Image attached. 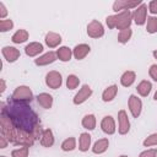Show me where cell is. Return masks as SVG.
Instances as JSON below:
<instances>
[{
	"instance_id": "26",
	"label": "cell",
	"mask_w": 157,
	"mask_h": 157,
	"mask_svg": "<svg viewBox=\"0 0 157 157\" xmlns=\"http://www.w3.org/2000/svg\"><path fill=\"white\" fill-rule=\"evenodd\" d=\"M82 126L87 130H93L96 128V117L93 114H87L82 119Z\"/></svg>"
},
{
	"instance_id": "27",
	"label": "cell",
	"mask_w": 157,
	"mask_h": 157,
	"mask_svg": "<svg viewBox=\"0 0 157 157\" xmlns=\"http://www.w3.org/2000/svg\"><path fill=\"white\" fill-rule=\"evenodd\" d=\"M75 147H76L75 137H69V139L64 140L63 144H61V150L63 151H72V150H75Z\"/></svg>"
},
{
	"instance_id": "31",
	"label": "cell",
	"mask_w": 157,
	"mask_h": 157,
	"mask_svg": "<svg viewBox=\"0 0 157 157\" xmlns=\"http://www.w3.org/2000/svg\"><path fill=\"white\" fill-rule=\"evenodd\" d=\"M28 151H29V147H26V146H22L20 148H16L11 152V156L12 157H28Z\"/></svg>"
},
{
	"instance_id": "43",
	"label": "cell",
	"mask_w": 157,
	"mask_h": 157,
	"mask_svg": "<svg viewBox=\"0 0 157 157\" xmlns=\"http://www.w3.org/2000/svg\"><path fill=\"white\" fill-rule=\"evenodd\" d=\"M1 157H5V156H1Z\"/></svg>"
},
{
	"instance_id": "42",
	"label": "cell",
	"mask_w": 157,
	"mask_h": 157,
	"mask_svg": "<svg viewBox=\"0 0 157 157\" xmlns=\"http://www.w3.org/2000/svg\"><path fill=\"white\" fill-rule=\"evenodd\" d=\"M119 157H128V156H125V155H121V156H119Z\"/></svg>"
},
{
	"instance_id": "15",
	"label": "cell",
	"mask_w": 157,
	"mask_h": 157,
	"mask_svg": "<svg viewBox=\"0 0 157 157\" xmlns=\"http://www.w3.org/2000/svg\"><path fill=\"white\" fill-rule=\"evenodd\" d=\"M42 52H43V45L38 42H32V43L27 44L26 48H25V53L28 56H36Z\"/></svg>"
},
{
	"instance_id": "35",
	"label": "cell",
	"mask_w": 157,
	"mask_h": 157,
	"mask_svg": "<svg viewBox=\"0 0 157 157\" xmlns=\"http://www.w3.org/2000/svg\"><path fill=\"white\" fill-rule=\"evenodd\" d=\"M148 74H150V76H151V78L153 81H157V65L156 64L151 65V67L148 70Z\"/></svg>"
},
{
	"instance_id": "3",
	"label": "cell",
	"mask_w": 157,
	"mask_h": 157,
	"mask_svg": "<svg viewBox=\"0 0 157 157\" xmlns=\"http://www.w3.org/2000/svg\"><path fill=\"white\" fill-rule=\"evenodd\" d=\"M33 98V93L29 87L27 86H18L15 88L12 93V99L18 102H31Z\"/></svg>"
},
{
	"instance_id": "8",
	"label": "cell",
	"mask_w": 157,
	"mask_h": 157,
	"mask_svg": "<svg viewBox=\"0 0 157 157\" xmlns=\"http://www.w3.org/2000/svg\"><path fill=\"white\" fill-rule=\"evenodd\" d=\"M118 121H119V134L125 135L130 130V121L125 110H120L118 113Z\"/></svg>"
},
{
	"instance_id": "2",
	"label": "cell",
	"mask_w": 157,
	"mask_h": 157,
	"mask_svg": "<svg viewBox=\"0 0 157 157\" xmlns=\"http://www.w3.org/2000/svg\"><path fill=\"white\" fill-rule=\"evenodd\" d=\"M131 12L129 10L121 11L118 15H112L105 18V23L109 28H118L120 31L130 28L131 25Z\"/></svg>"
},
{
	"instance_id": "9",
	"label": "cell",
	"mask_w": 157,
	"mask_h": 157,
	"mask_svg": "<svg viewBox=\"0 0 157 157\" xmlns=\"http://www.w3.org/2000/svg\"><path fill=\"white\" fill-rule=\"evenodd\" d=\"M146 15H147V6L145 4H141L139 7H136V10L134 11V15H132L135 23L139 26L144 25L146 21Z\"/></svg>"
},
{
	"instance_id": "29",
	"label": "cell",
	"mask_w": 157,
	"mask_h": 157,
	"mask_svg": "<svg viewBox=\"0 0 157 157\" xmlns=\"http://www.w3.org/2000/svg\"><path fill=\"white\" fill-rule=\"evenodd\" d=\"M131 34H132V31L130 28H126V29L120 31V33L118 34V42H120V43L129 42V39L131 38Z\"/></svg>"
},
{
	"instance_id": "36",
	"label": "cell",
	"mask_w": 157,
	"mask_h": 157,
	"mask_svg": "<svg viewBox=\"0 0 157 157\" xmlns=\"http://www.w3.org/2000/svg\"><path fill=\"white\" fill-rule=\"evenodd\" d=\"M148 10L151 13H157V0H153L148 4Z\"/></svg>"
},
{
	"instance_id": "22",
	"label": "cell",
	"mask_w": 157,
	"mask_h": 157,
	"mask_svg": "<svg viewBox=\"0 0 157 157\" xmlns=\"http://www.w3.org/2000/svg\"><path fill=\"white\" fill-rule=\"evenodd\" d=\"M91 146V135L87 132H82L80 135V141H78V148L82 152H86Z\"/></svg>"
},
{
	"instance_id": "30",
	"label": "cell",
	"mask_w": 157,
	"mask_h": 157,
	"mask_svg": "<svg viewBox=\"0 0 157 157\" xmlns=\"http://www.w3.org/2000/svg\"><path fill=\"white\" fill-rule=\"evenodd\" d=\"M80 83V78L76 75H69L66 78V86L69 90H75Z\"/></svg>"
},
{
	"instance_id": "12",
	"label": "cell",
	"mask_w": 157,
	"mask_h": 157,
	"mask_svg": "<svg viewBox=\"0 0 157 157\" xmlns=\"http://www.w3.org/2000/svg\"><path fill=\"white\" fill-rule=\"evenodd\" d=\"M2 55L9 63H13L20 58V52L15 47H4L2 48Z\"/></svg>"
},
{
	"instance_id": "40",
	"label": "cell",
	"mask_w": 157,
	"mask_h": 157,
	"mask_svg": "<svg viewBox=\"0 0 157 157\" xmlns=\"http://www.w3.org/2000/svg\"><path fill=\"white\" fill-rule=\"evenodd\" d=\"M153 56L157 59V50H153Z\"/></svg>"
},
{
	"instance_id": "34",
	"label": "cell",
	"mask_w": 157,
	"mask_h": 157,
	"mask_svg": "<svg viewBox=\"0 0 157 157\" xmlns=\"http://www.w3.org/2000/svg\"><path fill=\"white\" fill-rule=\"evenodd\" d=\"M156 155H157V148H151V150L142 151L139 157H156Z\"/></svg>"
},
{
	"instance_id": "14",
	"label": "cell",
	"mask_w": 157,
	"mask_h": 157,
	"mask_svg": "<svg viewBox=\"0 0 157 157\" xmlns=\"http://www.w3.org/2000/svg\"><path fill=\"white\" fill-rule=\"evenodd\" d=\"M40 144L44 147H52L54 145V135L50 129H44L40 135Z\"/></svg>"
},
{
	"instance_id": "1",
	"label": "cell",
	"mask_w": 157,
	"mask_h": 157,
	"mask_svg": "<svg viewBox=\"0 0 157 157\" xmlns=\"http://www.w3.org/2000/svg\"><path fill=\"white\" fill-rule=\"evenodd\" d=\"M1 114L6 115L11 124L18 129L31 132L34 139H39L43 130L37 113L26 103L15 99H9L7 103H1Z\"/></svg>"
},
{
	"instance_id": "6",
	"label": "cell",
	"mask_w": 157,
	"mask_h": 157,
	"mask_svg": "<svg viewBox=\"0 0 157 157\" xmlns=\"http://www.w3.org/2000/svg\"><path fill=\"white\" fill-rule=\"evenodd\" d=\"M129 109H130V113L134 118H137L140 114H141V109H142V102L140 98H137L136 96L131 94L129 97Z\"/></svg>"
},
{
	"instance_id": "17",
	"label": "cell",
	"mask_w": 157,
	"mask_h": 157,
	"mask_svg": "<svg viewBox=\"0 0 157 157\" xmlns=\"http://www.w3.org/2000/svg\"><path fill=\"white\" fill-rule=\"evenodd\" d=\"M90 45H87V44H78V45H76L75 48H74V50H72V54H74V56L77 59V60H82L88 53H90Z\"/></svg>"
},
{
	"instance_id": "24",
	"label": "cell",
	"mask_w": 157,
	"mask_h": 157,
	"mask_svg": "<svg viewBox=\"0 0 157 157\" xmlns=\"http://www.w3.org/2000/svg\"><path fill=\"white\" fill-rule=\"evenodd\" d=\"M27 39H28V32H27L26 29H18V31H16V32L13 33L12 38H11V40H12L13 43H16V44L23 43V42H26Z\"/></svg>"
},
{
	"instance_id": "20",
	"label": "cell",
	"mask_w": 157,
	"mask_h": 157,
	"mask_svg": "<svg viewBox=\"0 0 157 157\" xmlns=\"http://www.w3.org/2000/svg\"><path fill=\"white\" fill-rule=\"evenodd\" d=\"M117 92H118V86L112 85V86L107 87V88L103 91V93H102V99H103L104 102H110V101H113V99L115 98Z\"/></svg>"
},
{
	"instance_id": "41",
	"label": "cell",
	"mask_w": 157,
	"mask_h": 157,
	"mask_svg": "<svg viewBox=\"0 0 157 157\" xmlns=\"http://www.w3.org/2000/svg\"><path fill=\"white\" fill-rule=\"evenodd\" d=\"M153 99H155V101H157V92L155 93V96H153Z\"/></svg>"
},
{
	"instance_id": "28",
	"label": "cell",
	"mask_w": 157,
	"mask_h": 157,
	"mask_svg": "<svg viewBox=\"0 0 157 157\" xmlns=\"http://www.w3.org/2000/svg\"><path fill=\"white\" fill-rule=\"evenodd\" d=\"M146 31H147L148 33H156V32H157V17L151 16V17L147 18Z\"/></svg>"
},
{
	"instance_id": "21",
	"label": "cell",
	"mask_w": 157,
	"mask_h": 157,
	"mask_svg": "<svg viewBox=\"0 0 157 157\" xmlns=\"http://www.w3.org/2000/svg\"><path fill=\"white\" fill-rule=\"evenodd\" d=\"M135 78H136V75L134 71H125L120 77V83L124 87H130L135 82Z\"/></svg>"
},
{
	"instance_id": "19",
	"label": "cell",
	"mask_w": 157,
	"mask_h": 157,
	"mask_svg": "<svg viewBox=\"0 0 157 157\" xmlns=\"http://www.w3.org/2000/svg\"><path fill=\"white\" fill-rule=\"evenodd\" d=\"M108 146H109L108 139H101V140H98V141L94 142V145L92 147V152L93 153H97V155H101V153H103V152L107 151Z\"/></svg>"
},
{
	"instance_id": "10",
	"label": "cell",
	"mask_w": 157,
	"mask_h": 157,
	"mask_svg": "<svg viewBox=\"0 0 157 157\" xmlns=\"http://www.w3.org/2000/svg\"><path fill=\"white\" fill-rule=\"evenodd\" d=\"M101 128H102L103 132H105L108 135H113L115 132V123H114L113 117L105 115L101 121Z\"/></svg>"
},
{
	"instance_id": "7",
	"label": "cell",
	"mask_w": 157,
	"mask_h": 157,
	"mask_svg": "<svg viewBox=\"0 0 157 157\" xmlns=\"http://www.w3.org/2000/svg\"><path fill=\"white\" fill-rule=\"evenodd\" d=\"M92 94V90L88 85H83L81 87V90L75 94L74 97V103L75 104H82L83 102H86Z\"/></svg>"
},
{
	"instance_id": "33",
	"label": "cell",
	"mask_w": 157,
	"mask_h": 157,
	"mask_svg": "<svg viewBox=\"0 0 157 157\" xmlns=\"http://www.w3.org/2000/svg\"><path fill=\"white\" fill-rule=\"evenodd\" d=\"M142 144H144V146H146V147L157 145V132H155V134H152V135L147 136V137L144 140V142H142Z\"/></svg>"
},
{
	"instance_id": "13",
	"label": "cell",
	"mask_w": 157,
	"mask_h": 157,
	"mask_svg": "<svg viewBox=\"0 0 157 157\" xmlns=\"http://www.w3.org/2000/svg\"><path fill=\"white\" fill-rule=\"evenodd\" d=\"M56 60V54L54 52H48L45 54H43L42 56L37 58L34 60L36 65H39V66H44V65H49L52 63H54Z\"/></svg>"
},
{
	"instance_id": "38",
	"label": "cell",
	"mask_w": 157,
	"mask_h": 157,
	"mask_svg": "<svg viewBox=\"0 0 157 157\" xmlns=\"http://www.w3.org/2000/svg\"><path fill=\"white\" fill-rule=\"evenodd\" d=\"M6 140H7V139L1 135V137H0V147H1V148H5V147H6V145H7V141H6Z\"/></svg>"
},
{
	"instance_id": "39",
	"label": "cell",
	"mask_w": 157,
	"mask_h": 157,
	"mask_svg": "<svg viewBox=\"0 0 157 157\" xmlns=\"http://www.w3.org/2000/svg\"><path fill=\"white\" fill-rule=\"evenodd\" d=\"M5 88H6V86H5V81H4V80H1V90H0V92H1V93H4Z\"/></svg>"
},
{
	"instance_id": "16",
	"label": "cell",
	"mask_w": 157,
	"mask_h": 157,
	"mask_svg": "<svg viewBox=\"0 0 157 157\" xmlns=\"http://www.w3.org/2000/svg\"><path fill=\"white\" fill-rule=\"evenodd\" d=\"M61 43V37L60 34L55 33V32H49L45 36V44L49 48H55Z\"/></svg>"
},
{
	"instance_id": "32",
	"label": "cell",
	"mask_w": 157,
	"mask_h": 157,
	"mask_svg": "<svg viewBox=\"0 0 157 157\" xmlns=\"http://www.w3.org/2000/svg\"><path fill=\"white\" fill-rule=\"evenodd\" d=\"M13 27V22L9 18V20H1L0 21V31L1 32H7Z\"/></svg>"
},
{
	"instance_id": "11",
	"label": "cell",
	"mask_w": 157,
	"mask_h": 157,
	"mask_svg": "<svg viewBox=\"0 0 157 157\" xmlns=\"http://www.w3.org/2000/svg\"><path fill=\"white\" fill-rule=\"evenodd\" d=\"M141 4L142 2L140 0H137V1H121V0H119V1H115L113 4V10L117 12L120 10L125 11V10H129L132 7H139V5H141Z\"/></svg>"
},
{
	"instance_id": "37",
	"label": "cell",
	"mask_w": 157,
	"mask_h": 157,
	"mask_svg": "<svg viewBox=\"0 0 157 157\" xmlns=\"http://www.w3.org/2000/svg\"><path fill=\"white\" fill-rule=\"evenodd\" d=\"M6 13H7V10H6L5 5L2 2H0V18H4L6 16Z\"/></svg>"
},
{
	"instance_id": "25",
	"label": "cell",
	"mask_w": 157,
	"mask_h": 157,
	"mask_svg": "<svg viewBox=\"0 0 157 157\" xmlns=\"http://www.w3.org/2000/svg\"><path fill=\"white\" fill-rule=\"evenodd\" d=\"M71 55H72V52L70 48L67 47H60L56 52V56L61 60V61H69L71 59Z\"/></svg>"
},
{
	"instance_id": "4",
	"label": "cell",
	"mask_w": 157,
	"mask_h": 157,
	"mask_svg": "<svg viewBox=\"0 0 157 157\" xmlns=\"http://www.w3.org/2000/svg\"><path fill=\"white\" fill-rule=\"evenodd\" d=\"M45 83L49 88H53V90H56L61 86L63 83V78H61V75L60 72L58 71H49L45 76Z\"/></svg>"
},
{
	"instance_id": "18",
	"label": "cell",
	"mask_w": 157,
	"mask_h": 157,
	"mask_svg": "<svg viewBox=\"0 0 157 157\" xmlns=\"http://www.w3.org/2000/svg\"><path fill=\"white\" fill-rule=\"evenodd\" d=\"M37 102L42 108L49 109L53 105V97L49 93H40L37 96Z\"/></svg>"
},
{
	"instance_id": "23",
	"label": "cell",
	"mask_w": 157,
	"mask_h": 157,
	"mask_svg": "<svg viewBox=\"0 0 157 157\" xmlns=\"http://www.w3.org/2000/svg\"><path fill=\"white\" fill-rule=\"evenodd\" d=\"M151 88H152V85H151V82H150V81H147V80L141 81V82L137 85V87H136L137 92H139V93H140V96H142V97L148 96V94H150V92H151Z\"/></svg>"
},
{
	"instance_id": "5",
	"label": "cell",
	"mask_w": 157,
	"mask_h": 157,
	"mask_svg": "<svg viewBox=\"0 0 157 157\" xmlns=\"http://www.w3.org/2000/svg\"><path fill=\"white\" fill-rule=\"evenodd\" d=\"M87 34L91 38H101L104 34V28L102 23L97 20H93L92 22H90L87 26Z\"/></svg>"
}]
</instances>
